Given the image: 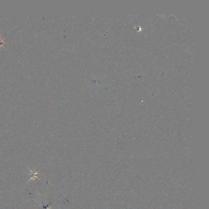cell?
Returning <instances> with one entry per match:
<instances>
[{
  "instance_id": "6da1fadb",
  "label": "cell",
  "mask_w": 209,
  "mask_h": 209,
  "mask_svg": "<svg viewBox=\"0 0 209 209\" xmlns=\"http://www.w3.org/2000/svg\"><path fill=\"white\" fill-rule=\"evenodd\" d=\"M28 169H29V170H30V172H31V178H30V179L28 181V182L27 183H28V182H30V181H31V180H35V178H37V179H39V177H38V175H39V172H33V171H32V170H30V168H28Z\"/></svg>"
}]
</instances>
